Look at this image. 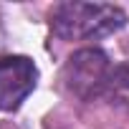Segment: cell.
I'll list each match as a JSON object with an SVG mask.
<instances>
[{
  "instance_id": "6da1fadb",
  "label": "cell",
  "mask_w": 129,
  "mask_h": 129,
  "mask_svg": "<svg viewBox=\"0 0 129 129\" xmlns=\"http://www.w3.org/2000/svg\"><path fill=\"white\" fill-rule=\"evenodd\" d=\"M48 23L63 41H96L124 28L126 13L109 3H58L51 8Z\"/></svg>"
},
{
  "instance_id": "7a4b0ae2",
  "label": "cell",
  "mask_w": 129,
  "mask_h": 129,
  "mask_svg": "<svg viewBox=\"0 0 129 129\" xmlns=\"http://www.w3.org/2000/svg\"><path fill=\"white\" fill-rule=\"evenodd\" d=\"M111 74V63L109 56L101 48H79L74 51L61 71V81L69 89V94H74L81 101H91L96 96H104L106 91V81Z\"/></svg>"
},
{
  "instance_id": "3957f363",
  "label": "cell",
  "mask_w": 129,
  "mask_h": 129,
  "mask_svg": "<svg viewBox=\"0 0 129 129\" xmlns=\"http://www.w3.org/2000/svg\"><path fill=\"white\" fill-rule=\"evenodd\" d=\"M38 69L28 56L0 58V111H15L36 89Z\"/></svg>"
},
{
  "instance_id": "277c9868",
  "label": "cell",
  "mask_w": 129,
  "mask_h": 129,
  "mask_svg": "<svg viewBox=\"0 0 129 129\" xmlns=\"http://www.w3.org/2000/svg\"><path fill=\"white\" fill-rule=\"evenodd\" d=\"M104 96L109 99V104L129 111V61H121L116 66H111Z\"/></svg>"
}]
</instances>
